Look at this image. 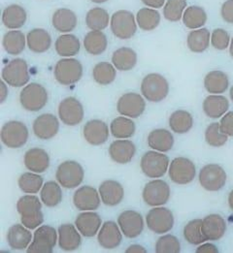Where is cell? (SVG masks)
Segmentation results:
<instances>
[{
  "instance_id": "cell-40",
  "label": "cell",
  "mask_w": 233,
  "mask_h": 253,
  "mask_svg": "<svg viewBox=\"0 0 233 253\" xmlns=\"http://www.w3.org/2000/svg\"><path fill=\"white\" fill-rule=\"evenodd\" d=\"M183 23L189 29H199L207 22V14L200 6H189L183 15Z\"/></svg>"
},
{
  "instance_id": "cell-58",
  "label": "cell",
  "mask_w": 233,
  "mask_h": 253,
  "mask_svg": "<svg viewBox=\"0 0 233 253\" xmlns=\"http://www.w3.org/2000/svg\"><path fill=\"white\" fill-rule=\"evenodd\" d=\"M126 253H147V251H146L143 247H141V246H139V245H132V246H130V247L128 248V250L126 251Z\"/></svg>"
},
{
  "instance_id": "cell-6",
  "label": "cell",
  "mask_w": 233,
  "mask_h": 253,
  "mask_svg": "<svg viewBox=\"0 0 233 253\" xmlns=\"http://www.w3.org/2000/svg\"><path fill=\"white\" fill-rule=\"evenodd\" d=\"M169 157L156 151L146 152L140 162L143 174L150 178L163 177L169 168Z\"/></svg>"
},
{
  "instance_id": "cell-51",
  "label": "cell",
  "mask_w": 233,
  "mask_h": 253,
  "mask_svg": "<svg viewBox=\"0 0 233 253\" xmlns=\"http://www.w3.org/2000/svg\"><path fill=\"white\" fill-rule=\"evenodd\" d=\"M156 253H179L181 252V244L173 235H164L160 237L155 244Z\"/></svg>"
},
{
  "instance_id": "cell-8",
  "label": "cell",
  "mask_w": 233,
  "mask_h": 253,
  "mask_svg": "<svg viewBox=\"0 0 233 253\" xmlns=\"http://www.w3.org/2000/svg\"><path fill=\"white\" fill-rule=\"evenodd\" d=\"M85 171L81 164L76 161H64L56 170L55 178L57 182L65 188L72 189L78 187L84 180Z\"/></svg>"
},
{
  "instance_id": "cell-5",
  "label": "cell",
  "mask_w": 233,
  "mask_h": 253,
  "mask_svg": "<svg viewBox=\"0 0 233 253\" xmlns=\"http://www.w3.org/2000/svg\"><path fill=\"white\" fill-rule=\"evenodd\" d=\"M28 129L26 125L18 121H10L1 128V141L9 149H20L28 140Z\"/></svg>"
},
{
  "instance_id": "cell-30",
  "label": "cell",
  "mask_w": 233,
  "mask_h": 253,
  "mask_svg": "<svg viewBox=\"0 0 233 253\" xmlns=\"http://www.w3.org/2000/svg\"><path fill=\"white\" fill-rule=\"evenodd\" d=\"M52 24L54 29H56L58 32L68 33L73 31L77 26V16L70 9L60 8L53 13Z\"/></svg>"
},
{
  "instance_id": "cell-44",
  "label": "cell",
  "mask_w": 233,
  "mask_h": 253,
  "mask_svg": "<svg viewBox=\"0 0 233 253\" xmlns=\"http://www.w3.org/2000/svg\"><path fill=\"white\" fill-rule=\"evenodd\" d=\"M41 201L49 208H53L62 201V190L59 184L53 180L47 181L40 192Z\"/></svg>"
},
{
  "instance_id": "cell-54",
  "label": "cell",
  "mask_w": 233,
  "mask_h": 253,
  "mask_svg": "<svg viewBox=\"0 0 233 253\" xmlns=\"http://www.w3.org/2000/svg\"><path fill=\"white\" fill-rule=\"evenodd\" d=\"M221 15L226 23L233 25V0H227L223 4Z\"/></svg>"
},
{
  "instance_id": "cell-32",
  "label": "cell",
  "mask_w": 233,
  "mask_h": 253,
  "mask_svg": "<svg viewBox=\"0 0 233 253\" xmlns=\"http://www.w3.org/2000/svg\"><path fill=\"white\" fill-rule=\"evenodd\" d=\"M148 146L154 151L169 152L174 146V137L166 129H155L148 135Z\"/></svg>"
},
{
  "instance_id": "cell-50",
  "label": "cell",
  "mask_w": 233,
  "mask_h": 253,
  "mask_svg": "<svg viewBox=\"0 0 233 253\" xmlns=\"http://www.w3.org/2000/svg\"><path fill=\"white\" fill-rule=\"evenodd\" d=\"M228 140L229 136L222 132L220 124L213 123L207 127L205 131V141L209 146L214 148H220L226 145Z\"/></svg>"
},
{
  "instance_id": "cell-18",
  "label": "cell",
  "mask_w": 233,
  "mask_h": 253,
  "mask_svg": "<svg viewBox=\"0 0 233 253\" xmlns=\"http://www.w3.org/2000/svg\"><path fill=\"white\" fill-rule=\"evenodd\" d=\"M73 203L79 211L97 210L100 206V195L94 187L86 185L78 188L73 195Z\"/></svg>"
},
{
  "instance_id": "cell-56",
  "label": "cell",
  "mask_w": 233,
  "mask_h": 253,
  "mask_svg": "<svg viewBox=\"0 0 233 253\" xmlns=\"http://www.w3.org/2000/svg\"><path fill=\"white\" fill-rule=\"evenodd\" d=\"M142 2L149 8L159 9L165 4V0H142Z\"/></svg>"
},
{
  "instance_id": "cell-7",
  "label": "cell",
  "mask_w": 233,
  "mask_h": 253,
  "mask_svg": "<svg viewBox=\"0 0 233 253\" xmlns=\"http://www.w3.org/2000/svg\"><path fill=\"white\" fill-rule=\"evenodd\" d=\"M137 22L134 15L127 10L115 12L111 17V31L113 34L122 40H128L134 36L137 30Z\"/></svg>"
},
{
  "instance_id": "cell-20",
  "label": "cell",
  "mask_w": 233,
  "mask_h": 253,
  "mask_svg": "<svg viewBox=\"0 0 233 253\" xmlns=\"http://www.w3.org/2000/svg\"><path fill=\"white\" fill-rule=\"evenodd\" d=\"M85 140L93 146H100L109 139L108 126L100 120H92L86 124L83 129Z\"/></svg>"
},
{
  "instance_id": "cell-38",
  "label": "cell",
  "mask_w": 233,
  "mask_h": 253,
  "mask_svg": "<svg viewBox=\"0 0 233 253\" xmlns=\"http://www.w3.org/2000/svg\"><path fill=\"white\" fill-rule=\"evenodd\" d=\"M54 48L58 55L63 57H71L78 54L80 51L81 43L73 34H62L56 39Z\"/></svg>"
},
{
  "instance_id": "cell-35",
  "label": "cell",
  "mask_w": 233,
  "mask_h": 253,
  "mask_svg": "<svg viewBox=\"0 0 233 253\" xmlns=\"http://www.w3.org/2000/svg\"><path fill=\"white\" fill-rule=\"evenodd\" d=\"M230 86L228 75L220 70L209 72L204 78V87L209 93L222 94L225 93Z\"/></svg>"
},
{
  "instance_id": "cell-12",
  "label": "cell",
  "mask_w": 233,
  "mask_h": 253,
  "mask_svg": "<svg viewBox=\"0 0 233 253\" xmlns=\"http://www.w3.org/2000/svg\"><path fill=\"white\" fill-rule=\"evenodd\" d=\"M170 194V186L166 181L162 179H154L145 185L142 197L148 206L160 207L169 201Z\"/></svg>"
},
{
  "instance_id": "cell-15",
  "label": "cell",
  "mask_w": 233,
  "mask_h": 253,
  "mask_svg": "<svg viewBox=\"0 0 233 253\" xmlns=\"http://www.w3.org/2000/svg\"><path fill=\"white\" fill-rule=\"evenodd\" d=\"M85 112L82 103L75 97H67L59 103L58 117L68 126H76L84 120Z\"/></svg>"
},
{
  "instance_id": "cell-34",
  "label": "cell",
  "mask_w": 233,
  "mask_h": 253,
  "mask_svg": "<svg viewBox=\"0 0 233 253\" xmlns=\"http://www.w3.org/2000/svg\"><path fill=\"white\" fill-rule=\"evenodd\" d=\"M26 35L21 30H11L3 36L2 45L8 54H21L26 49Z\"/></svg>"
},
{
  "instance_id": "cell-24",
  "label": "cell",
  "mask_w": 233,
  "mask_h": 253,
  "mask_svg": "<svg viewBox=\"0 0 233 253\" xmlns=\"http://www.w3.org/2000/svg\"><path fill=\"white\" fill-rule=\"evenodd\" d=\"M32 240V234L24 224H15L8 230L7 243L14 251H26Z\"/></svg>"
},
{
  "instance_id": "cell-11",
  "label": "cell",
  "mask_w": 233,
  "mask_h": 253,
  "mask_svg": "<svg viewBox=\"0 0 233 253\" xmlns=\"http://www.w3.org/2000/svg\"><path fill=\"white\" fill-rule=\"evenodd\" d=\"M146 223L152 232L161 235L172 230L174 226V216L169 209L155 207L147 213Z\"/></svg>"
},
{
  "instance_id": "cell-14",
  "label": "cell",
  "mask_w": 233,
  "mask_h": 253,
  "mask_svg": "<svg viewBox=\"0 0 233 253\" xmlns=\"http://www.w3.org/2000/svg\"><path fill=\"white\" fill-rule=\"evenodd\" d=\"M169 177L177 184L190 183L196 175L194 163L186 157L174 158L169 165Z\"/></svg>"
},
{
  "instance_id": "cell-42",
  "label": "cell",
  "mask_w": 233,
  "mask_h": 253,
  "mask_svg": "<svg viewBox=\"0 0 233 253\" xmlns=\"http://www.w3.org/2000/svg\"><path fill=\"white\" fill-rule=\"evenodd\" d=\"M135 130V124L127 117L116 118L110 125V132L117 139H129L134 135Z\"/></svg>"
},
{
  "instance_id": "cell-10",
  "label": "cell",
  "mask_w": 233,
  "mask_h": 253,
  "mask_svg": "<svg viewBox=\"0 0 233 253\" xmlns=\"http://www.w3.org/2000/svg\"><path fill=\"white\" fill-rule=\"evenodd\" d=\"M55 229L50 225L38 228L33 235V240L26 252L28 253H52L57 241Z\"/></svg>"
},
{
  "instance_id": "cell-46",
  "label": "cell",
  "mask_w": 233,
  "mask_h": 253,
  "mask_svg": "<svg viewBox=\"0 0 233 253\" xmlns=\"http://www.w3.org/2000/svg\"><path fill=\"white\" fill-rule=\"evenodd\" d=\"M116 76V68L109 62H99L93 69V80L100 85H108L112 84Z\"/></svg>"
},
{
  "instance_id": "cell-21",
  "label": "cell",
  "mask_w": 233,
  "mask_h": 253,
  "mask_svg": "<svg viewBox=\"0 0 233 253\" xmlns=\"http://www.w3.org/2000/svg\"><path fill=\"white\" fill-rule=\"evenodd\" d=\"M118 225L114 221H106L100 228L97 235V241L105 250H114L121 245L123 241V232Z\"/></svg>"
},
{
  "instance_id": "cell-19",
  "label": "cell",
  "mask_w": 233,
  "mask_h": 253,
  "mask_svg": "<svg viewBox=\"0 0 233 253\" xmlns=\"http://www.w3.org/2000/svg\"><path fill=\"white\" fill-rule=\"evenodd\" d=\"M32 130L38 139L50 140L57 134L59 123L57 118L52 114H43L35 119Z\"/></svg>"
},
{
  "instance_id": "cell-16",
  "label": "cell",
  "mask_w": 233,
  "mask_h": 253,
  "mask_svg": "<svg viewBox=\"0 0 233 253\" xmlns=\"http://www.w3.org/2000/svg\"><path fill=\"white\" fill-rule=\"evenodd\" d=\"M146 109V102L144 98L134 92H129L122 95L117 104L119 114L130 119L139 118Z\"/></svg>"
},
{
  "instance_id": "cell-2",
  "label": "cell",
  "mask_w": 233,
  "mask_h": 253,
  "mask_svg": "<svg viewBox=\"0 0 233 253\" xmlns=\"http://www.w3.org/2000/svg\"><path fill=\"white\" fill-rule=\"evenodd\" d=\"M141 92L148 101H163L169 93V84L162 75L151 73L142 80Z\"/></svg>"
},
{
  "instance_id": "cell-62",
  "label": "cell",
  "mask_w": 233,
  "mask_h": 253,
  "mask_svg": "<svg viewBox=\"0 0 233 253\" xmlns=\"http://www.w3.org/2000/svg\"><path fill=\"white\" fill-rule=\"evenodd\" d=\"M230 95H231V99H232V101L233 102V85L232 86V88H231V91H230Z\"/></svg>"
},
{
  "instance_id": "cell-22",
  "label": "cell",
  "mask_w": 233,
  "mask_h": 253,
  "mask_svg": "<svg viewBox=\"0 0 233 253\" xmlns=\"http://www.w3.org/2000/svg\"><path fill=\"white\" fill-rule=\"evenodd\" d=\"M102 220L99 214L91 211L78 214L75 220V226L79 232L87 238L94 237L99 232Z\"/></svg>"
},
{
  "instance_id": "cell-27",
  "label": "cell",
  "mask_w": 233,
  "mask_h": 253,
  "mask_svg": "<svg viewBox=\"0 0 233 253\" xmlns=\"http://www.w3.org/2000/svg\"><path fill=\"white\" fill-rule=\"evenodd\" d=\"M201 229L207 241H219L226 234L227 222L221 215L213 213L202 220Z\"/></svg>"
},
{
  "instance_id": "cell-31",
  "label": "cell",
  "mask_w": 233,
  "mask_h": 253,
  "mask_svg": "<svg viewBox=\"0 0 233 253\" xmlns=\"http://www.w3.org/2000/svg\"><path fill=\"white\" fill-rule=\"evenodd\" d=\"M27 15L24 7L13 4L6 7L2 13V23L8 29L16 30L26 25Z\"/></svg>"
},
{
  "instance_id": "cell-28",
  "label": "cell",
  "mask_w": 233,
  "mask_h": 253,
  "mask_svg": "<svg viewBox=\"0 0 233 253\" xmlns=\"http://www.w3.org/2000/svg\"><path fill=\"white\" fill-rule=\"evenodd\" d=\"M76 226L72 224H62L58 227V246L64 252H74L82 243L81 235Z\"/></svg>"
},
{
  "instance_id": "cell-48",
  "label": "cell",
  "mask_w": 233,
  "mask_h": 253,
  "mask_svg": "<svg viewBox=\"0 0 233 253\" xmlns=\"http://www.w3.org/2000/svg\"><path fill=\"white\" fill-rule=\"evenodd\" d=\"M202 220L193 219L190 220L184 228V238L190 245H201L207 240L202 233Z\"/></svg>"
},
{
  "instance_id": "cell-39",
  "label": "cell",
  "mask_w": 233,
  "mask_h": 253,
  "mask_svg": "<svg viewBox=\"0 0 233 253\" xmlns=\"http://www.w3.org/2000/svg\"><path fill=\"white\" fill-rule=\"evenodd\" d=\"M108 40L102 31L92 30L84 38V47L86 51L93 55H99L106 51Z\"/></svg>"
},
{
  "instance_id": "cell-26",
  "label": "cell",
  "mask_w": 233,
  "mask_h": 253,
  "mask_svg": "<svg viewBox=\"0 0 233 253\" xmlns=\"http://www.w3.org/2000/svg\"><path fill=\"white\" fill-rule=\"evenodd\" d=\"M135 152V145L130 140H117L109 147V155L111 159L118 164L130 163L134 157Z\"/></svg>"
},
{
  "instance_id": "cell-45",
  "label": "cell",
  "mask_w": 233,
  "mask_h": 253,
  "mask_svg": "<svg viewBox=\"0 0 233 253\" xmlns=\"http://www.w3.org/2000/svg\"><path fill=\"white\" fill-rule=\"evenodd\" d=\"M138 26L144 31H152L160 23V14L152 8H142L136 15Z\"/></svg>"
},
{
  "instance_id": "cell-23",
  "label": "cell",
  "mask_w": 233,
  "mask_h": 253,
  "mask_svg": "<svg viewBox=\"0 0 233 253\" xmlns=\"http://www.w3.org/2000/svg\"><path fill=\"white\" fill-rule=\"evenodd\" d=\"M99 195L104 205L114 207L119 205L125 197V189L123 185L113 179L104 180L99 186Z\"/></svg>"
},
{
  "instance_id": "cell-61",
  "label": "cell",
  "mask_w": 233,
  "mask_h": 253,
  "mask_svg": "<svg viewBox=\"0 0 233 253\" xmlns=\"http://www.w3.org/2000/svg\"><path fill=\"white\" fill-rule=\"evenodd\" d=\"M92 2H93V3H97V4H100V3H104V2H106V1H108V0H91Z\"/></svg>"
},
{
  "instance_id": "cell-37",
  "label": "cell",
  "mask_w": 233,
  "mask_h": 253,
  "mask_svg": "<svg viewBox=\"0 0 233 253\" xmlns=\"http://www.w3.org/2000/svg\"><path fill=\"white\" fill-rule=\"evenodd\" d=\"M211 35L207 28H199L190 31L186 38V44L189 51L201 53L206 51L210 46Z\"/></svg>"
},
{
  "instance_id": "cell-4",
  "label": "cell",
  "mask_w": 233,
  "mask_h": 253,
  "mask_svg": "<svg viewBox=\"0 0 233 253\" xmlns=\"http://www.w3.org/2000/svg\"><path fill=\"white\" fill-rule=\"evenodd\" d=\"M53 75L57 83L62 85L74 84L83 76V65L76 58H62L56 62Z\"/></svg>"
},
{
  "instance_id": "cell-43",
  "label": "cell",
  "mask_w": 233,
  "mask_h": 253,
  "mask_svg": "<svg viewBox=\"0 0 233 253\" xmlns=\"http://www.w3.org/2000/svg\"><path fill=\"white\" fill-rule=\"evenodd\" d=\"M110 22L109 13L100 7L90 10L86 16V25L91 30L102 31L109 26Z\"/></svg>"
},
{
  "instance_id": "cell-59",
  "label": "cell",
  "mask_w": 233,
  "mask_h": 253,
  "mask_svg": "<svg viewBox=\"0 0 233 253\" xmlns=\"http://www.w3.org/2000/svg\"><path fill=\"white\" fill-rule=\"evenodd\" d=\"M229 205H230V208L233 211V189L229 195Z\"/></svg>"
},
{
  "instance_id": "cell-57",
  "label": "cell",
  "mask_w": 233,
  "mask_h": 253,
  "mask_svg": "<svg viewBox=\"0 0 233 253\" xmlns=\"http://www.w3.org/2000/svg\"><path fill=\"white\" fill-rule=\"evenodd\" d=\"M6 84H6L4 81H2V82L0 83V87H1L0 102H1V103H4L5 100H6V98H7V96H8V87H7Z\"/></svg>"
},
{
  "instance_id": "cell-25",
  "label": "cell",
  "mask_w": 233,
  "mask_h": 253,
  "mask_svg": "<svg viewBox=\"0 0 233 253\" xmlns=\"http://www.w3.org/2000/svg\"><path fill=\"white\" fill-rule=\"evenodd\" d=\"M24 163L27 170L34 173H44L50 166L48 152L40 148H33L26 152Z\"/></svg>"
},
{
  "instance_id": "cell-17",
  "label": "cell",
  "mask_w": 233,
  "mask_h": 253,
  "mask_svg": "<svg viewBox=\"0 0 233 253\" xmlns=\"http://www.w3.org/2000/svg\"><path fill=\"white\" fill-rule=\"evenodd\" d=\"M118 224L123 234L130 239L137 238L144 230V219L141 213L132 210L125 211L119 215Z\"/></svg>"
},
{
  "instance_id": "cell-55",
  "label": "cell",
  "mask_w": 233,
  "mask_h": 253,
  "mask_svg": "<svg viewBox=\"0 0 233 253\" xmlns=\"http://www.w3.org/2000/svg\"><path fill=\"white\" fill-rule=\"evenodd\" d=\"M219 250L216 246L212 244H201L200 247L196 249V253H218Z\"/></svg>"
},
{
  "instance_id": "cell-47",
  "label": "cell",
  "mask_w": 233,
  "mask_h": 253,
  "mask_svg": "<svg viewBox=\"0 0 233 253\" xmlns=\"http://www.w3.org/2000/svg\"><path fill=\"white\" fill-rule=\"evenodd\" d=\"M20 189L27 194H36L43 187V177L34 172H26L19 177Z\"/></svg>"
},
{
  "instance_id": "cell-41",
  "label": "cell",
  "mask_w": 233,
  "mask_h": 253,
  "mask_svg": "<svg viewBox=\"0 0 233 253\" xmlns=\"http://www.w3.org/2000/svg\"><path fill=\"white\" fill-rule=\"evenodd\" d=\"M169 126L177 134H186L193 126L192 116L184 110L175 111L169 118Z\"/></svg>"
},
{
  "instance_id": "cell-33",
  "label": "cell",
  "mask_w": 233,
  "mask_h": 253,
  "mask_svg": "<svg viewBox=\"0 0 233 253\" xmlns=\"http://www.w3.org/2000/svg\"><path fill=\"white\" fill-rule=\"evenodd\" d=\"M230 109V102L227 97L220 94L209 95L203 101V112L210 119L223 117Z\"/></svg>"
},
{
  "instance_id": "cell-60",
  "label": "cell",
  "mask_w": 233,
  "mask_h": 253,
  "mask_svg": "<svg viewBox=\"0 0 233 253\" xmlns=\"http://www.w3.org/2000/svg\"><path fill=\"white\" fill-rule=\"evenodd\" d=\"M230 53L232 55V57L233 58V38L231 41V46H230Z\"/></svg>"
},
{
  "instance_id": "cell-49",
  "label": "cell",
  "mask_w": 233,
  "mask_h": 253,
  "mask_svg": "<svg viewBox=\"0 0 233 253\" xmlns=\"http://www.w3.org/2000/svg\"><path fill=\"white\" fill-rule=\"evenodd\" d=\"M186 0H167L163 7V16L169 22H179L186 9Z\"/></svg>"
},
{
  "instance_id": "cell-13",
  "label": "cell",
  "mask_w": 233,
  "mask_h": 253,
  "mask_svg": "<svg viewBox=\"0 0 233 253\" xmlns=\"http://www.w3.org/2000/svg\"><path fill=\"white\" fill-rule=\"evenodd\" d=\"M198 179L204 189L208 191H219L226 185L227 173L218 164H208L200 170Z\"/></svg>"
},
{
  "instance_id": "cell-52",
  "label": "cell",
  "mask_w": 233,
  "mask_h": 253,
  "mask_svg": "<svg viewBox=\"0 0 233 253\" xmlns=\"http://www.w3.org/2000/svg\"><path fill=\"white\" fill-rule=\"evenodd\" d=\"M231 43V37L228 31L223 28L215 29L211 34V44L219 51L226 50Z\"/></svg>"
},
{
  "instance_id": "cell-9",
  "label": "cell",
  "mask_w": 233,
  "mask_h": 253,
  "mask_svg": "<svg viewBox=\"0 0 233 253\" xmlns=\"http://www.w3.org/2000/svg\"><path fill=\"white\" fill-rule=\"evenodd\" d=\"M29 72L26 60L15 58L2 69V80L13 87H22L29 82Z\"/></svg>"
},
{
  "instance_id": "cell-1",
  "label": "cell",
  "mask_w": 233,
  "mask_h": 253,
  "mask_svg": "<svg viewBox=\"0 0 233 253\" xmlns=\"http://www.w3.org/2000/svg\"><path fill=\"white\" fill-rule=\"evenodd\" d=\"M42 201L35 195H25L17 202V211L21 214V221L28 229L39 227L44 221L41 211Z\"/></svg>"
},
{
  "instance_id": "cell-29",
  "label": "cell",
  "mask_w": 233,
  "mask_h": 253,
  "mask_svg": "<svg viewBox=\"0 0 233 253\" xmlns=\"http://www.w3.org/2000/svg\"><path fill=\"white\" fill-rule=\"evenodd\" d=\"M26 44L30 51L42 53L51 48L52 38L47 30L43 28H35L27 33Z\"/></svg>"
},
{
  "instance_id": "cell-3",
  "label": "cell",
  "mask_w": 233,
  "mask_h": 253,
  "mask_svg": "<svg viewBox=\"0 0 233 253\" xmlns=\"http://www.w3.org/2000/svg\"><path fill=\"white\" fill-rule=\"evenodd\" d=\"M49 95L47 89L40 84L31 83L26 85L20 93L22 107L28 112H38L48 103Z\"/></svg>"
},
{
  "instance_id": "cell-36",
  "label": "cell",
  "mask_w": 233,
  "mask_h": 253,
  "mask_svg": "<svg viewBox=\"0 0 233 253\" xmlns=\"http://www.w3.org/2000/svg\"><path fill=\"white\" fill-rule=\"evenodd\" d=\"M113 65L117 70L130 71L137 63V54L134 50L128 47H123L114 51L112 55Z\"/></svg>"
},
{
  "instance_id": "cell-53",
  "label": "cell",
  "mask_w": 233,
  "mask_h": 253,
  "mask_svg": "<svg viewBox=\"0 0 233 253\" xmlns=\"http://www.w3.org/2000/svg\"><path fill=\"white\" fill-rule=\"evenodd\" d=\"M220 128L224 134L233 137V112L224 115L220 123Z\"/></svg>"
}]
</instances>
